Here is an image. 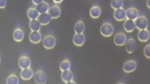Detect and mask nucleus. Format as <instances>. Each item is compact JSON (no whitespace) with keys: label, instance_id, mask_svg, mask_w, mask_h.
I'll list each match as a JSON object with an SVG mask.
<instances>
[{"label":"nucleus","instance_id":"26","mask_svg":"<svg viewBox=\"0 0 150 84\" xmlns=\"http://www.w3.org/2000/svg\"><path fill=\"white\" fill-rule=\"evenodd\" d=\"M19 80L18 76L15 74H11L7 78V84H18Z\"/></svg>","mask_w":150,"mask_h":84},{"label":"nucleus","instance_id":"6","mask_svg":"<svg viewBox=\"0 0 150 84\" xmlns=\"http://www.w3.org/2000/svg\"><path fill=\"white\" fill-rule=\"evenodd\" d=\"M18 64L19 67L23 70L29 68L32 64V62L29 57L27 56H22L19 58Z\"/></svg>","mask_w":150,"mask_h":84},{"label":"nucleus","instance_id":"31","mask_svg":"<svg viewBox=\"0 0 150 84\" xmlns=\"http://www.w3.org/2000/svg\"><path fill=\"white\" fill-rule=\"evenodd\" d=\"M62 1H63L62 0H59V1H57V0H54V2L55 3V4H60Z\"/></svg>","mask_w":150,"mask_h":84},{"label":"nucleus","instance_id":"28","mask_svg":"<svg viewBox=\"0 0 150 84\" xmlns=\"http://www.w3.org/2000/svg\"><path fill=\"white\" fill-rule=\"evenodd\" d=\"M144 55L147 58H150V45L147 44L144 47Z\"/></svg>","mask_w":150,"mask_h":84},{"label":"nucleus","instance_id":"12","mask_svg":"<svg viewBox=\"0 0 150 84\" xmlns=\"http://www.w3.org/2000/svg\"><path fill=\"white\" fill-rule=\"evenodd\" d=\"M30 41L32 43H38L41 41L42 35L40 32H32L30 33L29 36Z\"/></svg>","mask_w":150,"mask_h":84},{"label":"nucleus","instance_id":"23","mask_svg":"<svg viewBox=\"0 0 150 84\" xmlns=\"http://www.w3.org/2000/svg\"><path fill=\"white\" fill-rule=\"evenodd\" d=\"M29 26L32 32H39L41 28V25L36 19L30 20V21Z\"/></svg>","mask_w":150,"mask_h":84},{"label":"nucleus","instance_id":"19","mask_svg":"<svg viewBox=\"0 0 150 84\" xmlns=\"http://www.w3.org/2000/svg\"><path fill=\"white\" fill-rule=\"evenodd\" d=\"M13 37L14 40L16 42H21L24 38L25 34L22 29L18 28L13 32Z\"/></svg>","mask_w":150,"mask_h":84},{"label":"nucleus","instance_id":"7","mask_svg":"<svg viewBox=\"0 0 150 84\" xmlns=\"http://www.w3.org/2000/svg\"><path fill=\"white\" fill-rule=\"evenodd\" d=\"M115 44L117 46H123L127 42V36L123 33H118L114 38Z\"/></svg>","mask_w":150,"mask_h":84},{"label":"nucleus","instance_id":"14","mask_svg":"<svg viewBox=\"0 0 150 84\" xmlns=\"http://www.w3.org/2000/svg\"><path fill=\"white\" fill-rule=\"evenodd\" d=\"M48 13L50 15L52 18H58L61 15V9L58 6H53L49 8Z\"/></svg>","mask_w":150,"mask_h":84},{"label":"nucleus","instance_id":"2","mask_svg":"<svg viewBox=\"0 0 150 84\" xmlns=\"http://www.w3.org/2000/svg\"><path fill=\"white\" fill-rule=\"evenodd\" d=\"M114 27L111 23L108 22L103 23L101 26L100 32L102 36L105 37H110L114 33Z\"/></svg>","mask_w":150,"mask_h":84},{"label":"nucleus","instance_id":"4","mask_svg":"<svg viewBox=\"0 0 150 84\" xmlns=\"http://www.w3.org/2000/svg\"><path fill=\"white\" fill-rule=\"evenodd\" d=\"M34 79L37 84H46L47 76L43 71L39 70L34 74Z\"/></svg>","mask_w":150,"mask_h":84},{"label":"nucleus","instance_id":"30","mask_svg":"<svg viewBox=\"0 0 150 84\" xmlns=\"http://www.w3.org/2000/svg\"><path fill=\"white\" fill-rule=\"evenodd\" d=\"M43 1H42V0H33V2L34 4L36 5H38L42 3V2Z\"/></svg>","mask_w":150,"mask_h":84},{"label":"nucleus","instance_id":"3","mask_svg":"<svg viewBox=\"0 0 150 84\" xmlns=\"http://www.w3.org/2000/svg\"><path fill=\"white\" fill-rule=\"evenodd\" d=\"M56 40L52 35H47L43 39V46L47 50L53 49L56 45Z\"/></svg>","mask_w":150,"mask_h":84},{"label":"nucleus","instance_id":"32","mask_svg":"<svg viewBox=\"0 0 150 84\" xmlns=\"http://www.w3.org/2000/svg\"><path fill=\"white\" fill-rule=\"evenodd\" d=\"M66 84H77L74 81H71L68 82L67 83H66Z\"/></svg>","mask_w":150,"mask_h":84},{"label":"nucleus","instance_id":"18","mask_svg":"<svg viewBox=\"0 0 150 84\" xmlns=\"http://www.w3.org/2000/svg\"><path fill=\"white\" fill-rule=\"evenodd\" d=\"M137 37L141 42H146L150 38V33L147 29L140 30L137 34Z\"/></svg>","mask_w":150,"mask_h":84},{"label":"nucleus","instance_id":"20","mask_svg":"<svg viewBox=\"0 0 150 84\" xmlns=\"http://www.w3.org/2000/svg\"><path fill=\"white\" fill-rule=\"evenodd\" d=\"M61 78L63 81L67 83L68 82L73 81L74 78V75L71 71H70V70H68L62 71V73L61 74Z\"/></svg>","mask_w":150,"mask_h":84},{"label":"nucleus","instance_id":"1","mask_svg":"<svg viewBox=\"0 0 150 84\" xmlns=\"http://www.w3.org/2000/svg\"><path fill=\"white\" fill-rule=\"evenodd\" d=\"M136 28L141 30L147 29L148 26V20L145 16H139L134 20Z\"/></svg>","mask_w":150,"mask_h":84},{"label":"nucleus","instance_id":"29","mask_svg":"<svg viewBox=\"0 0 150 84\" xmlns=\"http://www.w3.org/2000/svg\"><path fill=\"white\" fill-rule=\"evenodd\" d=\"M7 6L6 0H0V8H4Z\"/></svg>","mask_w":150,"mask_h":84},{"label":"nucleus","instance_id":"13","mask_svg":"<svg viewBox=\"0 0 150 84\" xmlns=\"http://www.w3.org/2000/svg\"><path fill=\"white\" fill-rule=\"evenodd\" d=\"M114 16L117 21H123L126 18V10L123 8L116 9L114 11Z\"/></svg>","mask_w":150,"mask_h":84},{"label":"nucleus","instance_id":"34","mask_svg":"<svg viewBox=\"0 0 150 84\" xmlns=\"http://www.w3.org/2000/svg\"><path fill=\"white\" fill-rule=\"evenodd\" d=\"M124 84V83H117V84Z\"/></svg>","mask_w":150,"mask_h":84},{"label":"nucleus","instance_id":"16","mask_svg":"<svg viewBox=\"0 0 150 84\" xmlns=\"http://www.w3.org/2000/svg\"><path fill=\"white\" fill-rule=\"evenodd\" d=\"M123 27L126 32L129 33L133 32L136 28L134 21L127 19L124 22Z\"/></svg>","mask_w":150,"mask_h":84},{"label":"nucleus","instance_id":"17","mask_svg":"<svg viewBox=\"0 0 150 84\" xmlns=\"http://www.w3.org/2000/svg\"><path fill=\"white\" fill-rule=\"evenodd\" d=\"M35 8L39 14H42L48 13L50 6L48 3L43 1L41 4L37 5Z\"/></svg>","mask_w":150,"mask_h":84},{"label":"nucleus","instance_id":"22","mask_svg":"<svg viewBox=\"0 0 150 84\" xmlns=\"http://www.w3.org/2000/svg\"><path fill=\"white\" fill-rule=\"evenodd\" d=\"M27 15L28 18L30 20H36L39 17L40 14L38 13L36 8H30L27 10Z\"/></svg>","mask_w":150,"mask_h":84},{"label":"nucleus","instance_id":"27","mask_svg":"<svg viewBox=\"0 0 150 84\" xmlns=\"http://www.w3.org/2000/svg\"><path fill=\"white\" fill-rule=\"evenodd\" d=\"M123 4V1L122 0H113L111 2V6L115 10L122 8Z\"/></svg>","mask_w":150,"mask_h":84},{"label":"nucleus","instance_id":"8","mask_svg":"<svg viewBox=\"0 0 150 84\" xmlns=\"http://www.w3.org/2000/svg\"><path fill=\"white\" fill-rule=\"evenodd\" d=\"M86 41V36L83 33L75 34L73 37V42L75 46H83Z\"/></svg>","mask_w":150,"mask_h":84},{"label":"nucleus","instance_id":"33","mask_svg":"<svg viewBox=\"0 0 150 84\" xmlns=\"http://www.w3.org/2000/svg\"><path fill=\"white\" fill-rule=\"evenodd\" d=\"M150 1L149 0H148L146 2V4L148 8H150Z\"/></svg>","mask_w":150,"mask_h":84},{"label":"nucleus","instance_id":"9","mask_svg":"<svg viewBox=\"0 0 150 84\" xmlns=\"http://www.w3.org/2000/svg\"><path fill=\"white\" fill-rule=\"evenodd\" d=\"M126 18L129 20H134L139 16V11L135 8H130L126 10Z\"/></svg>","mask_w":150,"mask_h":84},{"label":"nucleus","instance_id":"5","mask_svg":"<svg viewBox=\"0 0 150 84\" xmlns=\"http://www.w3.org/2000/svg\"><path fill=\"white\" fill-rule=\"evenodd\" d=\"M137 67V63L133 60L127 61L123 65V71L126 73H130L135 71Z\"/></svg>","mask_w":150,"mask_h":84},{"label":"nucleus","instance_id":"35","mask_svg":"<svg viewBox=\"0 0 150 84\" xmlns=\"http://www.w3.org/2000/svg\"><path fill=\"white\" fill-rule=\"evenodd\" d=\"M1 62V56H0V63Z\"/></svg>","mask_w":150,"mask_h":84},{"label":"nucleus","instance_id":"25","mask_svg":"<svg viewBox=\"0 0 150 84\" xmlns=\"http://www.w3.org/2000/svg\"><path fill=\"white\" fill-rule=\"evenodd\" d=\"M60 69L61 71H64L70 70L71 64L68 60H64L61 62L60 64Z\"/></svg>","mask_w":150,"mask_h":84},{"label":"nucleus","instance_id":"10","mask_svg":"<svg viewBox=\"0 0 150 84\" xmlns=\"http://www.w3.org/2000/svg\"><path fill=\"white\" fill-rule=\"evenodd\" d=\"M34 76V71L30 68L22 70L20 72V77L22 79L25 80H28Z\"/></svg>","mask_w":150,"mask_h":84},{"label":"nucleus","instance_id":"21","mask_svg":"<svg viewBox=\"0 0 150 84\" xmlns=\"http://www.w3.org/2000/svg\"><path fill=\"white\" fill-rule=\"evenodd\" d=\"M101 14V9L98 6H93L90 10V15L93 18H98Z\"/></svg>","mask_w":150,"mask_h":84},{"label":"nucleus","instance_id":"11","mask_svg":"<svg viewBox=\"0 0 150 84\" xmlns=\"http://www.w3.org/2000/svg\"><path fill=\"white\" fill-rule=\"evenodd\" d=\"M52 19V18L48 13L40 14L37 18L38 21H39L41 25H47L48 24Z\"/></svg>","mask_w":150,"mask_h":84},{"label":"nucleus","instance_id":"15","mask_svg":"<svg viewBox=\"0 0 150 84\" xmlns=\"http://www.w3.org/2000/svg\"><path fill=\"white\" fill-rule=\"evenodd\" d=\"M136 48V42L134 39L130 38L126 43V50L128 53L133 52Z\"/></svg>","mask_w":150,"mask_h":84},{"label":"nucleus","instance_id":"24","mask_svg":"<svg viewBox=\"0 0 150 84\" xmlns=\"http://www.w3.org/2000/svg\"><path fill=\"white\" fill-rule=\"evenodd\" d=\"M85 29V25L83 22L82 21H79L76 22L74 27L76 34H82L84 32Z\"/></svg>","mask_w":150,"mask_h":84}]
</instances>
